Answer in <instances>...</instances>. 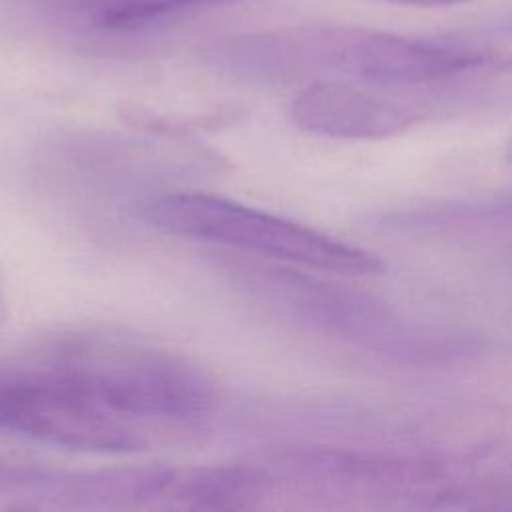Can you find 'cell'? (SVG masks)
I'll return each instance as SVG.
<instances>
[{
	"label": "cell",
	"mask_w": 512,
	"mask_h": 512,
	"mask_svg": "<svg viewBox=\"0 0 512 512\" xmlns=\"http://www.w3.org/2000/svg\"><path fill=\"white\" fill-rule=\"evenodd\" d=\"M208 62L246 82L358 80L380 88L444 82L490 60L482 48L352 24H296L222 38Z\"/></svg>",
	"instance_id": "1"
},
{
	"label": "cell",
	"mask_w": 512,
	"mask_h": 512,
	"mask_svg": "<svg viewBox=\"0 0 512 512\" xmlns=\"http://www.w3.org/2000/svg\"><path fill=\"white\" fill-rule=\"evenodd\" d=\"M108 412L148 430L206 418L212 380L186 356L108 330H74L32 348Z\"/></svg>",
	"instance_id": "2"
},
{
	"label": "cell",
	"mask_w": 512,
	"mask_h": 512,
	"mask_svg": "<svg viewBox=\"0 0 512 512\" xmlns=\"http://www.w3.org/2000/svg\"><path fill=\"white\" fill-rule=\"evenodd\" d=\"M142 220L180 238L312 270L374 276L386 270L378 254L300 222L206 192H168L142 204Z\"/></svg>",
	"instance_id": "3"
},
{
	"label": "cell",
	"mask_w": 512,
	"mask_h": 512,
	"mask_svg": "<svg viewBox=\"0 0 512 512\" xmlns=\"http://www.w3.org/2000/svg\"><path fill=\"white\" fill-rule=\"evenodd\" d=\"M228 268L246 284V290L316 332L398 358L426 362L460 356L468 348L464 338L416 330L372 296L310 278L296 270L252 260H230Z\"/></svg>",
	"instance_id": "4"
},
{
	"label": "cell",
	"mask_w": 512,
	"mask_h": 512,
	"mask_svg": "<svg viewBox=\"0 0 512 512\" xmlns=\"http://www.w3.org/2000/svg\"><path fill=\"white\" fill-rule=\"evenodd\" d=\"M0 432L102 454L148 444L146 428L84 398L30 352L0 366Z\"/></svg>",
	"instance_id": "5"
},
{
	"label": "cell",
	"mask_w": 512,
	"mask_h": 512,
	"mask_svg": "<svg viewBox=\"0 0 512 512\" xmlns=\"http://www.w3.org/2000/svg\"><path fill=\"white\" fill-rule=\"evenodd\" d=\"M290 116L296 126L312 134L384 140L412 128L420 120V110L348 80H312L294 96Z\"/></svg>",
	"instance_id": "6"
},
{
	"label": "cell",
	"mask_w": 512,
	"mask_h": 512,
	"mask_svg": "<svg viewBox=\"0 0 512 512\" xmlns=\"http://www.w3.org/2000/svg\"><path fill=\"white\" fill-rule=\"evenodd\" d=\"M236 2L240 0H108L96 22V30L108 34H140Z\"/></svg>",
	"instance_id": "7"
},
{
	"label": "cell",
	"mask_w": 512,
	"mask_h": 512,
	"mask_svg": "<svg viewBox=\"0 0 512 512\" xmlns=\"http://www.w3.org/2000/svg\"><path fill=\"white\" fill-rule=\"evenodd\" d=\"M464 88H458L464 96L480 100H512V56L490 64L484 62L472 70L460 74Z\"/></svg>",
	"instance_id": "8"
},
{
	"label": "cell",
	"mask_w": 512,
	"mask_h": 512,
	"mask_svg": "<svg viewBox=\"0 0 512 512\" xmlns=\"http://www.w3.org/2000/svg\"><path fill=\"white\" fill-rule=\"evenodd\" d=\"M30 4L56 22L96 30V22L108 0H30Z\"/></svg>",
	"instance_id": "9"
},
{
	"label": "cell",
	"mask_w": 512,
	"mask_h": 512,
	"mask_svg": "<svg viewBox=\"0 0 512 512\" xmlns=\"http://www.w3.org/2000/svg\"><path fill=\"white\" fill-rule=\"evenodd\" d=\"M390 4H402V6H422V8H436V6H452L468 0H382Z\"/></svg>",
	"instance_id": "10"
},
{
	"label": "cell",
	"mask_w": 512,
	"mask_h": 512,
	"mask_svg": "<svg viewBox=\"0 0 512 512\" xmlns=\"http://www.w3.org/2000/svg\"><path fill=\"white\" fill-rule=\"evenodd\" d=\"M6 478H8V468H0V486L6 484Z\"/></svg>",
	"instance_id": "11"
},
{
	"label": "cell",
	"mask_w": 512,
	"mask_h": 512,
	"mask_svg": "<svg viewBox=\"0 0 512 512\" xmlns=\"http://www.w3.org/2000/svg\"><path fill=\"white\" fill-rule=\"evenodd\" d=\"M508 158H510V162H512V138H510V142H508Z\"/></svg>",
	"instance_id": "12"
}]
</instances>
